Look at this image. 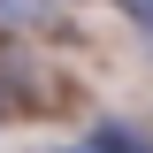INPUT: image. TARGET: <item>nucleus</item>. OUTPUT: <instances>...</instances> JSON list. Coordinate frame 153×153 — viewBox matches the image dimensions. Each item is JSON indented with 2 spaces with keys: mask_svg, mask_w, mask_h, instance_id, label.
Returning <instances> with one entry per match:
<instances>
[{
  "mask_svg": "<svg viewBox=\"0 0 153 153\" xmlns=\"http://www.w3.org/2000/svg\"><path fill=\"white\" fill-rule=\"evenodd\" d=\"M84 138H92L100 153H153V130H138V123H123V115H92Z\"/></svg>",
  "mask_w": 153,
  "mask_h": 153,
  "instance_id": "obj_1",
  "label": "nucleus"
},
{
  "mask_svg": "<svg viewBox=\"0 0 153 153\" xmlns=\"http://www.w3.org/2000/svg\"><path fill=\"white\" fill-rule=\"evenodd\" d=\"M61 0H0V31H46Z\"/></svg>",
  "mask_w": 153,
  "mask_h": 153,
  "instance_id": "obj_2",
  "label": "nucleus"
},
{
  "mask_svg": "<svg viewBox=\"0 0 153 153\" xmlns=\"http://www.w3.org/2000/svg\"><path fill=\"white\" fill-rule=\"evenodd\" d=\"M115 8H123V23H130V31H153V0H115Z\"/></svg>",
  "mask_w": 153,
  "mask_h": 153,
  "instance_id": "obj_3",
  "label": "nucleus"
},
{
  "mask_svg": "<svg viewBox=\"0 0 153 153\" xmlns=\"http://www.w3.org/2000/svg\"><path fill=\"white\" fill-rule=\"evenodd\" d=\"M54 153H100V146H92V138H69V146H54Z\"/></svg>",
  "mask_w": 153,
  "mask_h": 153,
  "instance_id": "obj_4",
  "label": "nucleus"
},
{
  "mask_svg": "<svg viewBox=\"0 0 153 153\" xmlns=\"http://www.w3.org/2000/svg\"><path fill=\"white\" fill-rule=\"evenodd\" d=\"M138 38H146V61H153V31H138Z\"/></svg>",
  "mask_w": 153,
  "mask_h": 153,
  "instance_id": "obj_5",
  "label": "nucleus"
}]
</instances>
